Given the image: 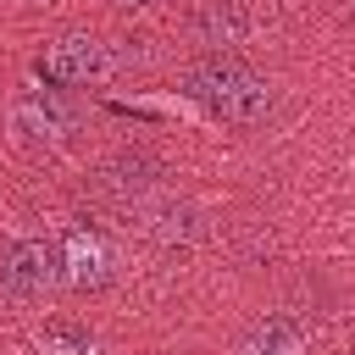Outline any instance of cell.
<instances>
[{
    "instance_id": "cell-1",
    "label": "cell",
    "mask_w": 355,
    "mask_h": 355,
    "mask_svg": "<svg viewBox=\"0 0 355 355\" xmlns=\"http://www.w3.org/2000/svg\"><path fill=\"white\" fill-rule=\"evenodd\" d=\"M183 94L194 100V105H205L211 116H222V122H266L272 116V83L250 67V61H239V55H205V61H194V67H183Z\"/></svg>"
},
{
    "instance_id": "cell-2",
    "label": "cell",
    "mask_w": 355,
    "mask_h": 355,
    "mask_svg": "<svg viewBox=\"0 0 355 355\" xmlns=\"http://www.w3.org/2000/svg\"><path fill=\"white\" fill-rule=\"evenodd\" d=\"M33 72L44 83H105L116 72V50L94 33H67V39H50L39 50Z\"/></svg>"
},
{
    "instance_id": "cell-3",
    "label": "cell",
    "mask_w": 355,
    "mask_h": 355,
    "mask_svg": "<svg viewBox=\"0 0 355 355\" xmlns=\"http://www.w3.org/2000/svg\"><path fill=\"white\" fill-rule=\"evenodd\" d=\"M78 122H83L78 100H67L55 89H28L11 105V128L22 133V144H67L78 133Z\"/></svg>"
},
{
    "instance_id": "cell-4",
    "label": "cell",
    "mask_w": 355,
    "mask_h": 355,
    "mask_svg": "<svg viewBox=\"0 0 355 355\" xmlns=\"http://www.w3.org/2000/svg\"><path fill=\"white\" fill-rule=\"evenodd\" d=\"M61 277H67L78 294L105 288V283L116 277V250H111V239H105L100 227H89V222H72V227L61 233Z\"/></svg>"
},
{
    "instance_id": "cell-5",
    "label": "cell",
    "mask_w": 355,
    "mask_h": 355,
    "mask_svg": "<svg viewBox=\"0 0 355 355\" xmlns=\"http://www.w3.org/2000/svg\"><path fill=\"white\" fill-rule=\"evenodd\" d=\"M55 250L44 239H17L6 255H0V294L6 300H39L61 272H55Z\"/></svg>"
},
{
    "instance_id": "cell-6",
    "label": "cell",
    "mask_w": 355,
    "mask_h": 355,
    "mask_svg": "<svg viewBox=\"0 0 355 355\" xmlns=\"http://www.w3.org/2000/svg\"><path fill=\"white\" fill-rule=\"evenodd\" d=\"M305 349H311V322L294 311H266L239 338V355H305Z\"/></svg>"
},
{
    "instance_id": "cell-7",
    "label": "cell",
    "mask_w": 355,
    "mask_h": 355,
    "mask_svg": "<svg viewBox=\"0 0 355 355\" xmlns=\"http://www.w3.org/2000/svg\"><path fill=\"white\" fill-rule=\"evenodd\" d=\"M144 227H150L161 244H200V239H205V216H200L189 200H172V194H161V200L144 211Z\"/></svg>"
},
{
    "instance_id": "cell-8",
    "label": "cell",
    "mask_w": 355,
    "mask_h": 355,
    "mask_svg": "<svg viewBox=\"0 0 355 355\" xmlns=\"http://www.w3.org/2000/svg\"><path fill=\"white\" fill-rule=\"evenodd\" d=\"M194 33L205 44H244L250 39V11L244 0H205L194 11Z\"/></svg>"
},
{
    "instance_id": "cell-9",
    "label": "cell",
    "mask_w": 355,
    "mask_h": 355,
    "mask_svg": "<svg viewBox=\"0 0 355 355\" xmlns=\"http://www.w3.org/2000/svg\"><path fill=\"white\" fill-rule=\"evenodd\" d=\"M39 349H44V355H94L100 344H94V333L78 327V322H44V327H39Z\"/></svg>"
},
{
    "instance_id": "cell-10",
    "label": "cell",
    "mask_w": 355,
    "mask_h": 355,
    "mask_svg": "<svg viewBox=\"0 0 355 355\" xmlns=\"http://www.w3.org/2000/svg\"><path fill=\"white\" fill-rule=\"evenodd\" d=\"M139 172H155V161H150V155H116V161L105 166V183H111L116 194H144L150 178H139Z\"/></svg>"
},
{
    "instance_id": "cell-11",
    "label": "cell",
    "mask_w": 355,
    "mask_h": 355,
    "mask_svg": "<svg viewBox=\"0 0 355 355\" xmlns=\"http://www.w3.org/2000/svg\"><path fill=\"white\" fill-rule=\"evenodd\" d=\"M122 6H150V0H122Z\"/></svg>"
}]
</instances>
